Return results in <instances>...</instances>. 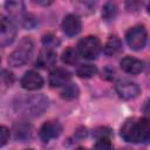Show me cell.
<instances>
[{"instance_id": "cb8c5ba5", "label": "cell", "mask_w": 150, "mask_h": 150, "mask_svg": "<svg viewBox=\"0 0 150 150\" xmlns=\"http://www.w3.org/2000/svg\"><path fill=\"white\" fill-rule=\"evenodd\" d=\"M145 111L150 114V101H149V102H148V104H146V108H145Z\"/></svg>"}, {"instance_id": "8992f818", "label": "cell", "mask_w": 150, "mask_h": 150, "mask_svg": "<svg viewBox=\"0 0 150 150\" xmlns=\"http://www.w3.org/2000/svg\"><path fill=\"white\" fill-rule=\"evenodd\" d=\"M62 132V125L57 121H47L39 130V136L43 142H49L57 138Z\"/></svg>"}, {"instance_id": "6da1fadb", "label": "cell", "mask_w": 150, "mask_h": 150, "mask_svg": "<svg viewBox=\"0 0 150 150\" xmlns=\"http://www.w3.org/2000/svg\"><path fill=\"white\" fill-rule=\"evenodd\" d=\"M121 136L124 141L132 143L150 141V120L146 117L127 120L121 128Z\"/></svg>"}, {"instance_id": "484cf974", "label": "cell", "mask_w": 150, "mask_h": 150, "mask_svg": "<svg viewBox=\"0 0 150 150\" xmlns=\"http://www.w3.org/2000/svg\"><path fill=\"white\" fill-rule=\"evenodd\" d=\"M148 12H149V13H150V4H149V5H148Z\"/></svg>"}, {"instance_id": "7a4b0ae2", "label": "cell", "mask_w": 150, "mask_h": 150, "mask_svg": "<svg viewBox=\"0 0 150 150\" xmlns=\"http://www.w3.org/2000/svg\"><path fill=\"white\" fill-rule=\"evenodd\" d=\"M49 101L42 94H34L26 97L20 98L15 103V110L28 117H36L43 114V111L48 108Z\"/></svg>"}, {"instance_id": "52a82bcc", "label": "cell", "mask_w": 150, "mask_h": 150, "mask_svg": "<svg viewBox=\"0 0 150 150\" xmlns=\"http://www.w3.org/2000/svg\"><path fill=\"white\" fill-rule=\"evenodd\" d=\"M0 27H1L0 28V34H1L0 35V43L2 47H6L7 45H11L14 41L15 35H16V28H15L14 23L5 16L1 18V26Z\"/></svg>"}, {"instance_id": "4316f807", "label": "cell", "mask_w": 150, "mask_h": 150, "mask_svg": "<svg viewBox=\"0 0 150 150\" xmlns=\"http://www.w3.org/2000/svg\"><path fill=\"white\" fill-rule=\"evenodd\" d=\"M26 150H33V149H26Z\"/></svg>"}, {"instance_id": "9c48e42d", "label": "cell", "mask_w": 150, "mask_h": 150, "mask_svg": "<svg viewBox=\"0 0 150 150\" xmlns=\"http://www.w3.org/2000/svg\"><path fill=\"white\" fill-rule=\"evenodd\" d=\"M82 22L79 16L74 14H68L64 16L62 21V29L66 35L68 36H75L81 32Z\"/></svg>"}, {"instance_id": "9a60e30c", "label": "cell", "mask_w": 150, "mask_h": 150, "mask_svg": "<svg viewBox=\"0 0 150 150\" xmlns=\"http://www.w3.org/2000/svg\"><path fill=\"white\" fill-rule=\"evenodd\" d=\"M61 59H62L63 63L71 66V64H75V63L77 62V60H79V53H77V50H76L75 48L68 47V48H66V49L62 52Z\"/></svg>"}, {"instance_id": "3957f363", "label": "cell", "mask_w": 150, "mask_h": 150, "mask_svg": "<svg viewBox=\"0 0 150 150\" xmlns=\"http://www.w3.org/2000/svg\"><path fill=\"white\" fill-rule=\"evenodd\" d=\"M33 41L30 38H23L20 40L18 47L9 54L8 64L12 67H21L23 66L33 54Z\"/></svg>"}, {"instance_id": "277c9868", "label": "cell", "mask_w": 150, "mask_h": 150, "mask_svg": "<svg viewBox=\"0 0 150 150\" xmlns=\"http://www.w3.org/2000/svg\"><path fill=\"white\" fill-rule=\"evenodd\" d=\"M77 50L83 57L93 60L97 57L101 52V42L96 36H93V35L86 36L79 41Z\"/></svg>"}, {"instance_id": "8fae6325", "label": "cell", "mask_w": 150, "mask_h": 150, "mask_svg": "<svg viewBox=\"0 0 150 150\" xmlns=\"http://www.w3.org/2000/svg\"><path fill=\"white\" fill-rule=\"evenodd\" d=\"M70 77H71V75L67 69L55 68L49 74V84L53 88L62 87V86L68 84V82L70 81Z\"/></svg>"}, {"instance_id": "ffe728a7", "label": "cell", "mask_w": 150, "mask_h": 150, "mask_svg": "<svg viewBox=\"0 0 150 150\" xmlns=\"http://www.w3.org/2000/svg\"><path fill=\"white\" fill-rule=\"evenodd\" d=\"M15 137L22 142H26L27 139H30L32 137V129L27 125H20L19 129L15 131Z\"/></svg>"}, {"instance_id": "d6986e66", "label": "cell", "mask_w": 150, "mask_h": 150, "mask_svg": "<svg viewBox=\"0 0 150 150\" xmlns=\"http://www.w3.org/2000/svg\"><path fill=\"white\" fill-rule=\"evenodd\" d=\"M5 7H6L7 12L9 14L14 15V16L21 14L23 12V9H25V6H23V4L21 1H7L5 4Z\"/></svg>"}, {"instance_id": "5bb4252c", "label": "cell", "mask_w": 150, "mask_h": 150, "mask_svg": "<svg viewBox=\"0 0 150 150\" xmlns=\"http://www.w3.org/2000/svg\"><path fill=\"white\" fill-rule=\"evenodd\" d=\"M121 47H122V42H121L120 38L116 35H111L108 38V40L103 47V52L105 55L111 56V55L117 54L121 50Z\"/></svg>"}, {"instance_id": "7402d4cb", "label": "cell", "mask_w": 150, "mask_h": 150, "mask_svg": "<svg viewBox=\"0 0 150 150\" xmlns=\"http://www.w3.org/2000/svg\"><path fill=\"white\" fill-rule=\"evenodd\" d=\"M93 150H112V145H111V142L109 141V138L103 137V138L97 139V142L94 144Z\"/></svg>"}, {"instance_id": "603a6c76", "label": "cell", "mask_w": 150, "mask_h": 150, "mask_svg": "<svg viewBox=\"0 0 150 150\" xmlns=\"http://www.w3.org/2000/svg\"><path fill=\"white\" fill-rule=\"evenodd\" d=\"M9 139V130L6 128V127H1L0 128V145L1 146H4L6 143H7V141Z\"/></svg>"}, {"instance_id": "7c38bea8", "label": "cell", "mask_w": 150, "mask_h": 150, "mask_svg": "<svg viewBox=\"0 0 150 150\" xmlns=\"http://www.w3.org/2000/svg\"><path fill=\"white\" fill-rule=\"evenodd\" d=\"M55 62H56L55 52L49 49V48H46V49H42L39 53L38 57H36V61H35V64L39 68L47 69V68H50L52 66H54Z\"/></svg>"}, {"instance_id": "5b68a950", "label": "cell", "mask_w": 150, "mask_h": 150, "mask_svg": "<svg viewBox=\"0 0 150 150\" xmlns=\"http://www.w3.org/2000/svg\"><path fill=\"white\" fill-rule=\"evenodd\" d=\"M146 39H148L146 30H145L144 26H141V25L131 27L125 34L127 43L132 50L143 49L146 43Z\"/></svg>"}, {"instance_id": "e0dca14e", "label": "cell", "mask_w": 150, "mask_h": 150, "mask_svg": "<svg viewBox=\"0 0 150 150\" xmlns=\"http://www.w3.org/2000/svg\"><path fill=\"white\" fill-rule=\"evenodd\" d=\"M116 14H117V7L115 4L112 2H108L103 6L102 8V18L104 21L107 22H110L112 21L115 18H116Z\"/></svg>"}, {"instance_id": "d4e9b609", "label": "cell", "mask_w": 150, "mask_h": 150, "mask_svg": "<svg viewBox=\"0 0 150 150\" xmlns=\"http://www.w3.org/2000/svg\"><path fill=\"white\" fill-rule=\"evenodd\" d=\"M75 150H88V149H86V148H77V149H75Z\"/></svg>"}, {"instance_id": "4fadbf2b", "label": "cell", "mask_w": 150, "mask_h": 150, "mask_svg": "<svg viewBox=\"0 0 150 150\" xmlns=\"http://www.w3.org/2000/svg\"><path fill=\"white\" fill-rule=\"evenodd\" d=\"M120 64H121L122 70H124L125 73L131 74V75H137L143 70V63L138 59H135L131 56H127V57L122 59Z\"/></svg>"}, {"instance_id": "ba28073f", "label": "cell", "mask_w": 150, "mask_h": 150, "mask_svg": "<svg viewBox=\"0 0 150 150\" xmlns=\"http://www.w3.org/2000/svg\"><path fill=\"white\" fill-rule=\"evenodd\" d=\"M116 91H117L118 96L122 97L123 100H132L138 96L141 89L136 83H134L131 81L123 80V81H120L116 83Z\"/></svg>"}, {"instance_id": "44dd1931", "label": "cell", "mask_w": 150, "mask_h": 150, "mask_svg": "<svg viewBox=\"0 0 150 150\" xmlns=\"http://www.w3.org/2000/svg\"><path fill=\"white\" fill-rule=\"evenodd\" d=\"M42 43L46 46V48L52 49V48H54V47H56V46L60 45V40H59L55 35L48 33V34H45V35H43V38H42Z\"/></svg>"}, {"instance_id": "30bf717a", "label": "cell", "mask_w": 150, "mask_h": 150, "mask_svg": "<svg viewBox=\"0 0 150 150\" xmlns=\"http://www.w3.org/2000/svg\"><path fill=\"white\" fill-rule=\"evenodd\" d=\"M42 86H43V79L36 71L29 70L21 79V87L26 90H38L42 88Z\"/></svg>"}, {"instance_id": "ac0fdd59", "label": "cell", "mask_w": 150, "mask_h": 150, "mask_svg": "<svg viewBox=\"0 0 150 150\" xmlns=\"http://www.w3.org/2000/svg\"><path fill=\"white\" fill-rule=\"evenodd\" d=\"M79 93H80V90H79L76 84L68 83V84H66L63 87V89L61 91V96L63 98H66V100H74V98H76L79 96Z\"/></svg>"}, {"instance_id": "2e32d148", "label": "cell", "mask_w": 150, "mask_h": 150, "mask_svg": "<svg viewBox=\"0 0 150 150\" xmlns=\"http://www.w3.org/2000/svg\"><path fill=\"white\" fill-rule=\"evenodd\" d=\"M97 73V68L96 66L94 64H82L77 69H76V75L79 77H82V79H89V77H93L94 75H96Z\"/></svg>"}]
</instances>
